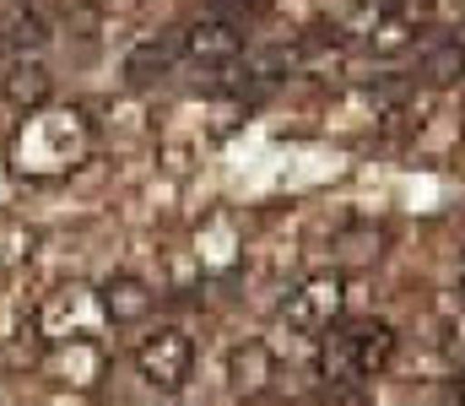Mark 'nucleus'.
Masks as SVG:
<instances>
[{
	"label": "nucleus",
	"mask_w": 465,
	"mask_h": 406,
	"mask_svg": "<svg viewBox=\"0 0 465 406\" xmlns=\"http://www.w3.org/2000/svg\"><path fill=\"white\" fill-rule=\"evenodd\" d=\"M395 331L384 320H336L320 336V374L331 385H368L390 369Z\"/></svg>",
	"instance_id": "f257e3e1"
},
{
	"label": "nucleus",
	"mask_w": 465,
	"mask_h": 406,
	"mask_svg": "<svg viewBox=\"0 0 465 406\" xmlns=\"http://www.w3.org/2000/svg\"><path fill=\"white\" fill-rule=\"evenodd\" d=\"M93 146V131L76 109H38L27 114L22 125V141H16V157L27 173H60L71 163H82Z\"/></svg>",
	"instance_id": "f03ea898"
},
{
	"label": "nucleus",
	"mask_w": 465,
	"mask_h": 406,
	"mask_svg": "<svg viewBox=\"0 0 465 406\" xmlns=\"http://www.w3.org/2000/svg\"><path fill=\"white\" fill-rule=\"evenodd\" d=\"M130 363H135V374H141L152 391L173 396V391H184V380H190V369H195V342H190V331H179V325H152L146 336H135Z\"/></svg>",
	"instance_id": "7ed1b4c3"
},
{
	"label": "nucleus",
	"mask_w": 465,
	"mask_h": 406,
	"mask_svg": "<svg viewBox=\"0 0 465 406\" xmlns=\"http://www.w3.org/2000/svg\"><path fill=\"white\" fill-rule=\"evenodd\" d=\"M33 325H38V336H44L49 347H65V342H93V331L104 325V303H98V292H93V287L71 282V287H54V292L38 303Z\"/></svg>",
	"instance_id": "20e7f679"
},
{
	"label": "nucleus",
	"mask_w": 465,
	"mask_h": 406,
	"mask_svg": "<svg viewBox=\"0 0 465 406\" xmlns=\"http://www.w3.org/2000/svg\"><path fill=\"white\" fill-rule=\"evenodd\" d=\"M341 303H347L341 276H309L303 287H292V292L282 298V320H287L292 331H303V336H325V331L341 320Z\"/></svg>",
	"instance_id": "39448f33"
},
{
	"label": "nucleus",
	"mask_w": 465,
	"mask_h": 406,
	"mask_svg": "<svg viewBox=\"0 0 465 406\" xmlns=\"http://www.w3.org/2000/svg\"><path fill=\"white\" fill-rule=\"evenodd\" d=\"M179 38H184V60H195V65H228L243 54V22H228V16H195L190 27H179Z\"/></svg>",
	"instance_id": "423d86ee"
},
{
	"label": "nucleus",
	"mask_w": 465,
	"mask_h": 406,
	"mask_svg": "<svg viewBox=\"0 0 465 406\" xmlns=\"http://www.w3.org/2000/svg\"><path fill=\"white\" fill-rule=\"evenodd\" d=\"M0 98H5L11 109H22V114L49 109V98H54V76H49V65H44L38 54H16V60H5V71H0Z\"/></svg>",
	"instance_id": "0eeeda50"
},
{
	"label": "nucleus",
	"mask_w": 465,
	"mask_h": 406,
	"mask_svg": "<svg viewBox=\"0 0 465 406\" xmlns=\"http://www.w3.org/2000/svg\"><path fill=\"white\" fill-rule=\"evenodd\" d=\"M179 60H184V38H179V27H173V33H157V38H141V44L124 54V82H130V87H152V82L173 76Z\"/></svg>",
	"instance_id": "6e6552de"
},
{
	"label": "nucleus",
	"mask_w": 465,
	"mask_h": 406,
	"mask_svg": "<svg viewBox=\"0 0 465 406\" xmlns=\"http://www.w3.org/2000/svg\"><path fill=\"white\" fill-rule=\"evenodd\" d=\"M98 303H104V325H146L157 309V292L141 276H109L98 287Z\"/></svg>",
	"instance_id": "1a4fd4ad"
},
{
	"label": "nucleus",
	"mask_w": 465,
	"mask_h": 406,
	"mask_svg": "<svg viewBox=\"0 0 465 406\" xmlns=\"http://www.w3.org/2000/svg\"><path fill=\"white\" fill-rule=\"evenodd\" d=\"M49 44V11L44 5H11L0 16V54L16 60V54H38Z\"/></svg>",
	"instance_id": "9d476101"
},
{
	"label": "nucleus",
	"mask_w": 465,
	"mask_h": 406,
	"mask_svg": "<svg viewBox=\"0 0 465 406\" xmlns=\"http://www.w3.org/2000/svg\"><path fill=\"white\" fill-rule=\"evenodd\" d=\"M271 380H276V358H271V347L243 342V347L232 352V391H238L243 401H254V396L271 391Z\"/></svg>",
	"instance_id": "9b49d317"
},
{
	"label": "nucleus",
	"mask_w": 465,
	"mask_h": 406,
	"mask_svg": "<svg viewBox=\"0 0 465 406\" xmlns=\"http://www.w3.org/2000/svg\"><path fill=\"white\" fill-rule=\"evenodd\" d=\"M368 244H379V233H368V228H357V233H341V239H336V250H341L336 261H341V266H362V261H373L379 250H368Z\"/></svg>",
	"instance_id": "f8f14e48"
},
{
	"label": "nucleus",
	"mask_w": 465,
	"mask_h": 406,
	"mask_svg": "<svg viewBox=\"0 0 465 406\" xmlns=\"http://www.w3.org/2000/svg\"><path fill=\"white\" fill-rule=\"evenodd\" d=\"M260 11H265V0H206V16H228V22H249Z\"/></svg>",
	"instance_id": "ddd939ff"
},
{
	"label": "nucleus",
	"mask_w": 465,
	"mask_h": 406,
	"mask_svg": "<svg viewBox=\"0 0 465 406\" xmlns=\"http://www.w3.org/2000/svg\"><path fill=\"white\" fill-rule=\"evenodd\" d=\"M320 406H373V391L368 385H331Z\"/></svg>",
	"instance_id": "4468645a"
},
{
	"label": "nucleus",
	"mask_w": 465,
	"mask_h": 406,
	"mask_svg": "<svg viewBox=\"0 0 465 406\" xmlns=\"http://www.w3.org/2000/svg\"><path fill=\"white\" fill-rule=\"evenodd\" d=\"M455 401H460V406H465V380H460V385H455Z\"/></svg>",
	"instance_id": "2eb2a0df"
},
{
	"label": "nucleus",
	"mask_w": 465,
	"mask_h": 406,
	"mask_svg": "<svg viewBox=\"0 0 465 406\" xmlns=\"http://www.w3.org/2000/svg\"><path fill=\"white\" fill-rule=\"evenodd\" d=\"M460 292H465V261H460Z\"/></svg>",
	"instance_id": "dca6fc26"
}]
</instances>
